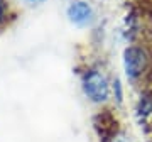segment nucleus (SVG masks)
Instances as JSON below:
<instances>
[{"mask_svg":"<svg viewBox=\"0 0 152 142\" xmlns=\"http://www.w3.org/2000/svg\"><path fill=\"white\" fill-rule=\"evenodd\" d=\"M122 71L130 86L145 88L152 78V49L145 42H130L122 51Z\"/></svg>","mask_w":152,"mask_h":142,"instance_id":"nucleus-1","label":"nucleus"},{"mask_svg":"<svg viewBox=\"0 0 152 142\" xmlns=\"http://www.w3.org/2000/svg\"><path fill=\"white\" fill-rule=\"evenodd\" d=\"M81 91L93 105H107L112 100V80L102 68L91 66L81 75Z\"/></svg>","mask_w":152,"mask_h":142,"instance_id":"nucleus-2","label":"nucleus"},{"mask_svg":"<svg viewBox=\"0 0 152 142\" xmlns=\"http://www.w3.org/2000/svg\"><path fill=\"white\" fill-rule=\"evenodd\" d=\"M134 119L144 134L152 135V86L140 90L134 105Z\"/></svg>","mask_w":152,"mask_h":142,"instance_id":"nucleus-3","label":"nucleus"},{"mask_svg":"<svg viewBox=\"0 0 152 142\" xmlns=\"http://www.w3.org/2000/svg\"><path fill=\"white\" fill-rule=\"evenodd\" d=\"M66 19L75 27L88 29L96 20V12L88 0H73L66 7Z\"/></svg>","mask_w":152,"mask_h":142,"instance_id":"nucleus-4","label":"nucleus"},{"mask_svg":"<svg viewBox=\"0 0 152 142\" xmlns=\"http://www.w3.org/2000/svg\"><path fill=\"white\" fill-rule=\"evenodd\" d=\"M112 98L117 105H124V100H125V88H124V83L118 76L112 80Z\"/></svg>","mask_w":152,"mask_h":142,"instance_id":"nucleus-5","label":"nucleus"},{"mask_svg":"<svg viewBox=\"0 0 152 142\" xmlns=\"http://www.w3.org/2000/svg\"><path fill=\"white\" fill-rule=\"evenodd\" d=\"M108 142H137V139L124 129H115L108 135Z\"/></svg>","mask_w":152,"mask_h":142,"instance_id":"nucleus-6","label":"nucleus"},{"mask_svg":"<svg viewBox=\"0 0 152 142\" xmlns=\"http://www.w3.org/2000/svg\"><path fill=\"white\" fill-rule=\"evenodd\" d=\"M9 19V4L7 0H0V26L5 24Z\"/></svg>","mask_w":152,"mask_h":142,"instance_id":"nucleus-7","label":"nucleus"},{"mask_svg":"<svg viewBox=\"0 0 152 142\" xmlns=\"http://www.w3.org/2000/svg\"><path fill=\"white\" fill-rule=\"evenodd\" d=\"M22 4H26V5H29V7H41V5H44L48 0H20Z\"/></svg>","mask_w":152,"mask_h":142,"instance_id":"nucleus-8","label":"nucleus"}]
</instances>
